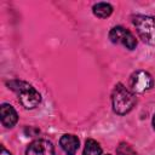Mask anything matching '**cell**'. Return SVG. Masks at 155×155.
Here are the masks:
<instances>
[{"instance_id":"4","label":"cell","mask_w":155,"mask_h":155,"mask_svg":"<svg viewBox=\"0 0 155 155\" xmlns=\"http://www.w3.org/2000/svg\"><path fill=\"white\" fill-rule=\"evenodd\" d=\"M109 39H110L111 42L120 44V45H122L124 47H126L128 50H133L137 46V40L133 36V34L128 29H126L121 25H116V27L110 29Z\"/></svg>"},{"instance_id":"10","label":"cell","mask_w":155,"mask_h":155,"mask_svg":"<svg viewBox=\"0 0 155 155\" xmlns=\"http://www.w3.org/2000/svg\"><path fill=\"white\" fill-rule=\"evenodd\" d=\"M101 154H102V148L94 139L90 138L85 142V148H84L82 155H101Z\"/></svg>"},{"instance_id":"14","label":"cell","mask_w":155,"mask_h":155,"mask_svg":"<svg viewBox=\"0 0 155 155\" xmlns=\"http://www.w3.org/2000/svg\"><path fill=\"white\" fill-rule=\"evenodd\" d=\"M107 155H110V154H107Z\"/></svg>"},{"instance_id":"1","label":"cell","mask_w":155,"mask_h":155,"mask_svg":"<svg viewBox=\"0 0 155 155\" xmlns=\"http://www.w3.org/2000/svg\"><path fill=\"white\" fill-rule=\"evenodd\" d=\"M7 86L18 94V99L25 109H34L41 102V94L23 80H11L7 82Z\"/></svg>"},{"instance_id":"7","label":"cell","mask_w":155,"mask_h":155,"mask_svg":"<svg viewBox=\"0 0 155 155\" xmlns=\"http://www.w3.org/2000/svg\"><path fill=\"white\" fill-rule=\"evenodd\" d=\"M0 119H1V122L5 127L11 128L17 124L18 115H17V111L15 110V108L11 104L4 103L0 107Z\"/></svg>"},{"instance_id":"2","label":"cell","mask_w":155,"mask_h":155,"mask_svg":"<svg viewBox=\"0 0 155 155\" xmlns=\"http://www.w3.org/2000/svg\"><path fill=\"white\" fill-rule=\"evenodd\" d=\"M111 104H113V110L116 114L126 115L133 109L136 104L134 93L127 90L122 84H117L115 85L111 93Z\"/></svg>"},{"instance_id":"3","label":"cell","mask_w":155,"mask_h":155,"mask_svg":"<svg viewBox=\"0 0 155 155\" xmlns=\"http://www.w3.org/2000/svg\"><path fill=\"white\" fill-rule=\"evenodd\" d=\"M133 24L140 39L144 42L155 46V18L147 15H138L133 18Z\"/></svg>"},{"instance_id":"9","label":"cell","mask_w":155,"mask_h":155,"mask_svg":"<svg viewBox=\"0 0 155 155\" xmlns=\"http://www.w3.org/2000/svg\"><path fill=\"white\" fill-rule=\"evenodd\" d=\"M93 15L99 18H107L113 13V6L108 2H97L92 7Z\"/></svg>"},{"instance_id":"6","label":"cell","mask_w":155,"mask_h":155,"mask_svg":"<svg viewBox=\"0 0 155 155\" xmlns=\"http://www.w3.org/2000/svg\"><path fill=\"white\" fill-rule=\"evenodd\" d=\"M25 155H54V148L47 139H36L28 145Z\"/></svg>"},{"instance_id":"13","label":"cell","mask_w":155,"mask_h":155,"mask_svg":"<svg viewBox=\"0 0 155 155\" xmlns=\"http://www.w3.org/2000/svg\"><path fill=\"white\" fill-rule=\"evenodd\" d=\"M153 127H154V130H155V115L153 116Z\"/></svg>"},{"instance_id":"8","label":"cell","mask_w":155,"mask_h":155,"mask_svg":"<svg viewBox=\"0 0 155 155\" xmlns=\"http://www.w3.org/2000/svg\"><path fill=\"white\" fill-rule=\"evenodd\" d=\"M59 145L67 155H75L79 149V138L74 134H63L59 139Z\"/></svg>"},{"instance_id":"5","label":"cell","mask_w":155,"mask_h":155,"mask_svg":"<svg viewBox=\"0 0 155 155\" xmlns=\"http://www.w3.org/2000/svg\"><path fill=\"white\" fill-rule=\"evenodd\" d=\"M130 86L133 93H143L154 86V79L148 71L137 70L130 78Z\"/></svg>"},{"instance_id":"12","label":"cell","mask_w":155,"mask_h":155,"mask_svg":"<svg viewBox=\"0 0 155 155\" xmlns=\"http://www.w3.org/2000/svg\"><path fill=\"white\" fill-rule=\"evenodd\" d=\"M0 155H12V154H11L4 145H1V154H0Z\"/></svg>"},{"instance_id":"11","label":"cell","mask_w":155,"mask_h":155,"mask_svg":"<svg viewBox=\"0 0 155 155\" xmlns=\"http://www.w3.org/2000/svg\"><path fill=\"white\" fill-rule=\"evenodd\" d=\"M117 155H138V153L127 143H120L116 148Z\"/></svg>"}]
</instances>
